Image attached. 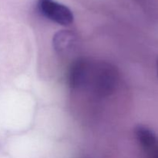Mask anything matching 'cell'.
Listing matches in <instances>:
<instances>
[{
    "mask_svg": "<svg viewBox=\"0 0 158 158\" xmlns=\"http://www.w3.org/2000/svg\"><path fill=\"white\" fill-rule=\"evenodd\" d=\"M117 83L118 73L113 65L106 62H89L84 86H89L94 94L99 97L110 95Z\"/></svg>",
    "mask_w": 158,
    "mask_h": 158,
    "instance_id": "obj_1",
    "label": "cell"
},
{
    "mask_svg": "<svg viewBox=\"0 0 158 158\" xmlns=\"http://www.w3.org/2000/svg\"><path fill=\"white\" fill-rule=\"evenodd\" d=\"M40 12L60 25L68 26L73 22V14L67 6L53 0H38Z\"/></svg>",
    "mask_w": 158,
    "mask_h": 158,
    "instance_id": "obj_2",
    "label": "cell"
},
{
    "mask_svg": "<svg viewBox=\"0 0 158 158\" xmlns=\"http://www.w3.org/2000/svg\"><path fill=\"white\" fill-rule=\"evenodd\" d=\"M138 143L147 158H158V137L149 128L138 126L135 130Z\"/></svg>",
    "mask_w": 158,
    "mask_h": 158,
    "instance_id": "obj_3",
    "label": "cell"
},
{
    "mask_svg": "<svg viewBox=\"0 0 158 158\" xmlns=\"http://www.w3.org/2000/svg\"><path fill=\"white\" fill-rule=\"evenodd\" d=\"M89 62L85 59H80L74 62L69 73V83L72 88L84 86Z\"/></svg>",
    "mask_w": 158,
    "mask_h": 158,
    "instance_id": "obj_4",
    "label": "cell"
},
{
    "mask_svg": "<svg viewBox=\"0 0 158 158\" xmlns=\"http://www.w3.org/2000/svg\"><path fill=\"white\" fill-rule=\"evenodd\" d=\"M76 37L69 31H60L53 37V46L60 53L67 52L75 46Z\"/></svg>",
    "mask_w": 158,
    "mask_h": 158,
    "instance_id": "obj_5",
    "label": "cell"
},
{
    "mask_svg": "<svg viewBox=\"0 0 158 158\" xmlns=\"http://www.w3.org/2000/svg\"><path fill=\"white\" fill-rule=\"evenodd\" d=\"M157 72H158V62H157Z\"/></svg>",
    "mask_w": 158,
    "mask_h": 158,
    "instance_id": "obj_6",
    "label": "cell"
}]
</instances>
